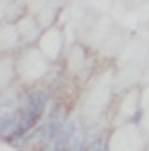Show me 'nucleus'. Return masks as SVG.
<instances>
[{
  "label": "nucleus",
  "mask_w": 149,
  "mask_h": 151,
  "mask_svg": "<svg viewBox=\"0 0 149 151\" xmlns=\"http://www.w3.org/2000/svg\"><path fill=\"white\" fill-rule=\"evenodd\" d=\"M74 131H77V127L71 122V126H67L55 140H53L49 151H71V146L74 142Z\"/></svg>",
  "instance_id": "f03ea898"
},
{
  "label": "nucleus",
  "mask_w": 149,
  "mask_h": 151,
  "mask_svg": "<svg viewBox=\"0 0 149 151\" xmlns=\"http://www.w3.org/2000/svg\"><path fill=\"white\" fill-rule=\"evenodd\" d=\"M46 104H47V93L46 91H33L27 96V106H26V111L22 115V120H20L16 131L7 138V142H15L18 138H24L27 135V131L35 127V124L40 120L42 113L46 109Z\"/></svg>",
  "instance_id": "f257e3e1"
}]
</instances>
